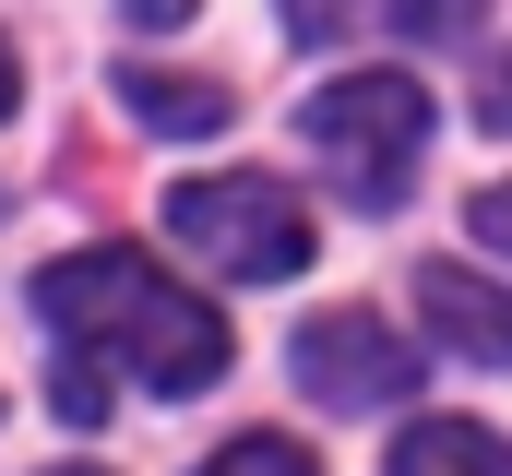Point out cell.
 <instances>
[{"mask_svg": "<svg viewBox=\"0 0 512 476\" xmlns=\"http://www.w3.org/2000/svg\"><path fill=\"white\" fill-rule=\"evenodd\" d=\"M36 322L60 334L72 369H96V381L131 369L143 393H203V381L227 369V322H215L179 274H155L143 250H120V238L48 262V274H36Z\"/></svg>", "mask_w": 512, "mask_h": 476, "instance_id": "cell-1", "label": "cell"}, {"mask_svg": "<svg viewBox=\"0 0 512 476\" xmlns=\"http://www.w3.org/2000/svg\"><path fill=\"white\" fill-rule=\"evenodd\" d=\"M298 143L322 155V179L346 203H405V179L429 155V96L405 72H346V84H322L298 108Z\"/></svg>", "mask_w": 512, "mask_h": 476, "instance_id": "cell-2", "label": "cell"}, {"mask_svg": "<svg viewBox=\"0 0 512 476\" xmlns=\"http://www.w3.org/2000/svg\"><path fill=\"white\" fill-rule=\"evenodd\" d=\"M167 227H179L191 262H215V274H239V286H274V274H298V262L322 250V227L298 215V191H274L251 167L179 179V191H167Z\"/></svg>", "mask_w": 512, "mask_h": 476, "instance_id": "cell-3", "label": "cell"}, {"mask_svg": "<svg viewBox=\"0 0 512 476\" xmlns=\"http://www.w3.org/2000/svg\"><path fill=\"white\" fill-rule=\"evenodd\" d=\"M298 393L334 405V417L405 405V393H417V346H405L393 322H370V310H322V322H298Z\"/></svg>", "mask_w": 512, "mask_h": 476, "instance_id": "cell-4", "label": "cell"}, {"mask_svg": "<svg viewBox=\"0 0 512 476\" xmlns=\"http://www.w3.org/2000/svg\"><path fill=\"white\" fill-rule=\"evenodd\" d=\"M417 310H429V334H441L453 357H477V369H512V286L465 274V262H417Z\"/></svg>", "mask_w": 512, "mask_h": 476, "instance_id": "cell-5", "label": "cell"}, {"mask_svg": "<svg viewBox=\"0 0 512 476\" xmlns=\"http://www.w3.org/2000/svg\"><path fill=\"white\" fill-rule=\"evenodd\" d=\"M382 476H512V441L477 429V417H417V429L393 441Z\"/></svg>", "mask_w": 512, "mask_h": 476, "instance_id": "cell-6", "label": "cell"}, {"mask_svg": "<svg viewBox=\"0 0 512 476\" xmlns=\"http://www.w3.org/2000/svg\"><path fill=\"white\" fill-rule=\"evenodd\" d=\"M120 108H131V119H155V131H227V84L131 60V72H120Z\"/></svg>", "mask_w": 512, "mask_h": 476, "instance_id": "cell-7", "label": "cell"}, {"mask_svg": "<svg viewBox=\"0 0 512 476\" xmlns=\"http://www.w3.org/2000/svg\"><path fill=\"white\" fill-rule=\"evenodd\" d=\"M203 476H322V465H310L298 441H274V429H251V441H227V453H215Z\"/></svg>", "mask_w": 512, "mask_h": 476, "instance_id": "cell-8", "label": "cell"}, {"mask_svg": "<svg viewBox=\"0 0 512 476\" xmlns=\"http://www.w3.org/2000/svg\"><path fill=\"white\" fill-rule=\"evenodd\" d=\"M477 12H489V0H393V24H405V36H429V48H453Z\"/></svg>", "mask_w": 512, "mask_h": 476, "instance_id": "cell-9", "label": "cell"}, {"mask_svg": "<svg viewBox=\"0 0 512 476\" xmlns=\"http://www.w3.org/2000/svg\"><path fill=\"white\" fill-rule=\"evenodd\" d=\"M286 24H298V48H322V36L358 24V0H286Z\"/></svg>", "mask_w": 512, "mask_h": 476, "instance_id": "cell-10", "label": "cell"}, {"mask_svg": "<svg viewBox=\"0 0 512 476\" xmlns=\"http://www.w3.org/2000/svg\"><path fill=\"white\" fill-rule=\"evenodd\" d=\"M465 227L489 238V250H512V179H489V191H477V203H465Z\"/></svg>", "mask_w": 512, "mask_h": 476, "instance_id": "cell-11", "label": "cell"}, {"mask_svg": "<svg viewBox=\"0 0 512 476\" xmlns=\"http://www.w3.org/2000/svg\"><path fill=\"white\" fill-rule=\"evenodd\" d=\"M477 108H489V131H512V48L489 60V84H477Z\"/></svg>", "mask_w": 512, "mask_h": 476, "instance_id": "cell-12", "label": "cell"}, {"mask_svg": "<svg viewBox=\"0 0 512 476\" xmlns=\"http://www.w3.org/2000/svg\"><path fill=\"white\" fill-rule=\"evenodd\" d=\"M131 24H191V0H131Z\"/></svg>", "mask_w": 512, "mask_h": 476, "instance_id": "cell-13", "label": "cell"}, {"mask_svg": "<svg viewBox=\"0 0 512 476\" xmlns=\"http://www.w3.org/2000/svg\"><path fill=\"white\" fill-rule=\"evenodd\" d=\"M12 96H24V72H12V36H0V119H12Z\"/></svg>", "mask_w": 512, "mask_h": 476, "instance_id": "cell-14", "label": "cell"}, {"mask_svg": "<svg viewBox=\"0 0 512 476\" xmlns=\"http://www.w3.org/2000/svg\"><path fill=\"white\" fill-rule=\"evenodd\" d=\"M60 476H96V465H60Z\"/></svg>", "mask_w": 512, "mask_h": 476, "instance_id": "cell-15", "label": "cell"}]
</instances>
